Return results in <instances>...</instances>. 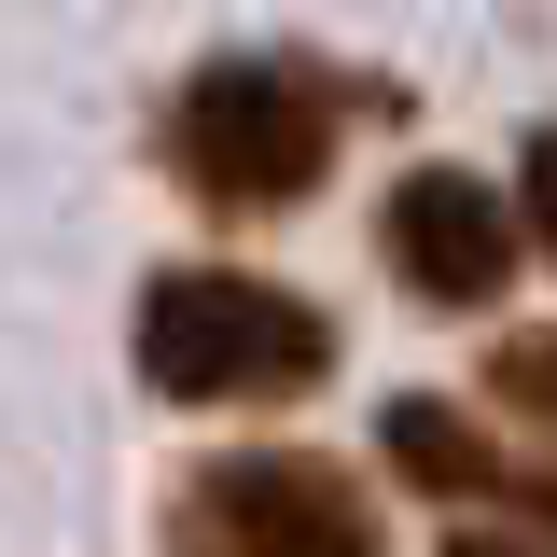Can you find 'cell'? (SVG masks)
<instances>
[{"instance_id":"obj_1","label":"cell","mask_w":557,"mask_h":557,"mask_svg":"<svg viewBox=\"0 0 557 557\" xmlns=\"http://www.w3.org/2000/svg\"><path fill=\"white\" fill-rule=\"evenodd\" d=\"M139 376L168 405H293L335 376V321L251 265H168L139 293Z\"/></svg>"},{"instance_id":"obj_2","label":"cell","mask_w":557,"mask_h":557,"mask_svg":"<svg viewBox=\"0 0 557 557\" xmlns=\"http://www.w3.org/2000/svg\"><path fill=\"white\" fill-rule=\"evenodd\" d=\"M335 126H348V84H321L293 57H209L168 98V168L209 209H293V196H321Z\"/></svg>"},{"instance_id":"obj_3","label":"cell","mask_w":557,"mask_h":557,"mask_svg":"<svg viewBox=\"0 0 557 557\" xmlns=\"http://www.w3.org/2000/svg\"><path fill=\"white\" fill-rule=\"evenodd\" d=\"M182 544H278V557H362L376 544V502L348 460L321 446H251V460H196L168 502Z\"/></svg>"},{"instance_id":"obj_4","label":"cell","mask_w":557,"mask_h":557,"mask_svg":"<svg viewBox=\"0 0 557 557\" xmlns=\"http://www.w3.org/2000/svg\"><path fill=\"white\" fill-rule=\"evenodd\" d=\"M376 237H391V278H405L418 307H502L516 265L544 251L530 209L502 196V182H474V168H405L391 209H376Z\"/></svg>"},{"instance_id":"obj_5","label":"cell","mask_w":557,"mask_h":557,"mask_svg":"<svg viewBox=\"0 0 557 557\" xmlns=\"http://www.w3.org/2000/svg\"><path fill=\"white\" fill-rule=\"evenodd\" d=\"M376 446H391V474L432 487V502H487V487H516L502 460H487V432H474L460 405H432V391H405V405L376 418Z\"/></svg>"},{"instance_id":"obj_6","label":"cell","mask_w":557,"mask_h":557,"mask_svg":"<svg viewBox=\"0 0 557 557\" xmlns=\"http://www.w3.org/2000/svg\"><path fill=\"white\" fill-rule=\"evenodd\" d=\"M502 391H516V418H544V335H516V348H502Z\"/></svg>"}]
</instances>
